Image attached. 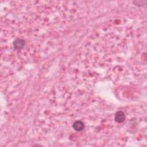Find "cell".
I'll return each instance as SVG.
<instances>
[{
  "label": "cell",
  "mask_w": 147,
  "mask_h": 147,
  "mask_svg": "<svg viewBox=\"0 0 147 147\" xmlns=\"http://www.w3.org/2000/svg\"><path fill=\"white\" fill-rule=\"evenodd\" d=\"M72 127L75 130L77 131H80L84 129V124L82 121L78 120L73 123Z\"/></svg>",
  "instance_id": "6da1fadb"
},
{
  "label": "cell",
  "mask_w": 147,
  "mask_h": 147,
  "mask_svg": "<svg viewBox=\"0 0 147 147\" xmlns=\"http://www.w3.org/2000/svg\"><path fill=\"white\" fill-rule=\"evenodd\" d=\"M114 119L117 123H122L125 120V115L122 111H117L114 116Z\"/></svg>",
  "instance_id": "7a4b0ae2"
},
{
  "label": "cell",
  "mask_w": 147,
  "mask_h": 147,
  "mask_svg": "<svg viewBox=\"0 0 147 147\" xmlns=\"http://www.w3.org/2000/svg\"><path fill=\"white\" fill-rule=\"evenodd\" d=\"M25 46V41L22 39L17 38L13 42V47L14 49L19 50L24 48Z\"/></svg>",
  "instance_id": "3957f363"
}]
</instances>
